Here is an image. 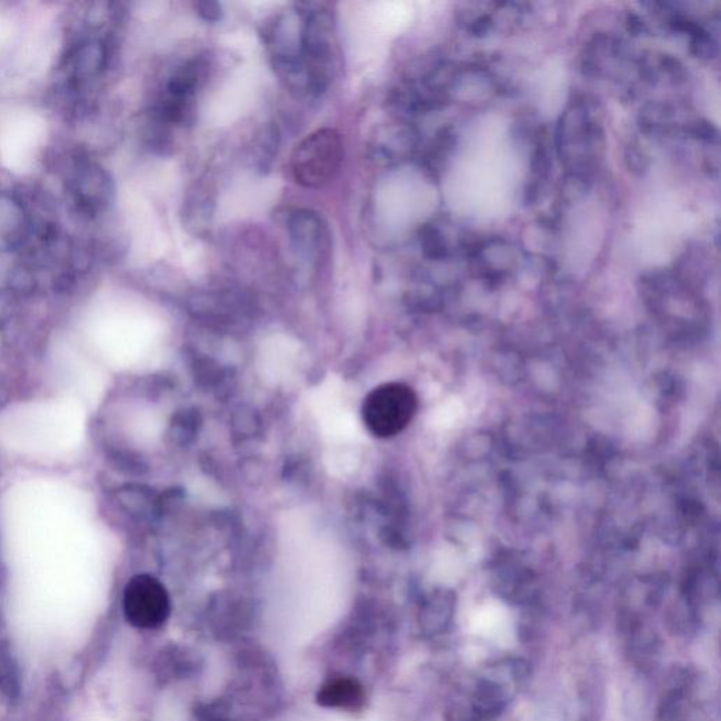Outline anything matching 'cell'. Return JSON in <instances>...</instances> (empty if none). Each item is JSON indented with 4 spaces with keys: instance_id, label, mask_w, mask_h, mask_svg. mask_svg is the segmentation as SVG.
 <instances>
[{
    "instance_id": "2e32d148",
    "label": "cell",
    "mask_w": 721,
    "mask_h": 721,
    "mask_svg": "<svg viewBox=\"0 0 721 721\" xmlns=\"http://www.w3.org/2000/svg\"><path fill=\"white\" fill-rule=\"evenodd\" d=\"M658 68H660L661 78H668L672 85H682L688 82L689 72L686 70L682 61L674 55L657 54Z\"/></svg>"
},
{
    "instance_id": "52a82bcc",
    "label": "cell",
    "mask_w": 721,
    "mask_h": 721,
    "mask_svg": "<svg viewBox=\"0 0 721 721\" xmlns=\"http://www.w3.org/2000/svg\"><path fill=\"white\" fill-rule=\"evenodd\" d=\"M626 58L623 40L610 33H596L583 50L582 71L591 78H610Z\"/></svg>"
},
{
    "instance_id": "5b68a950",
    "label": "cell",
    "mask_w": 721,
    "mask_h": 721,
    "mask_svg": "<svg viewBox=\"0 0 721 721\" xmlns=\"http://www.w3.org/2000/svg\"><path fill=\"white\" fill-rule=\"evenodd\" d=\"M206 65L200 58L185 62L175 70L165 85L158 119L162 124H185L195 109L196 93L205 78Z\"/></svg>"
},
{
    "instance_id": "ac0fdd59",
    "label": "cell",
    "mask_w": 721,
    "mask_h": 721,
    "mask_svg": "<svg viewBox=\"0 0 721 721\" xmlns=\"http://www.w3.org/2000/svg\"><path fill=\"white\" fill-rule=\"evenodd\" d=\"M689 50H691L693 57L703 61H710L716 57L719 48H717V43L710 36L709 31L705 29L689 37Z\"/></svg>"
},
{
    "instance_id": "30bf717a",
    "label": "cell",
    "mask_w": 721,
    "mask_h": 721,
    "mask_svg": "<svg viewBox=\"0 0 721 721\" xmlns=\"http://www.w3.org/2000/svg\"><path fill=\"white\" fill-rule=\"evenodd\" d=\"M674 106L665 102H648L638 113V126L648 137H665L676 130Z\"/></svg>"
},
{
    "instance_id": "7c38bea8",
    "label": "cell",
    "mask_w": 721,
    "mask_h": 721,
    "mask_svg": "<svg viewBox=\"0 0 721 721\" xmlns=\"http://www.w3.org/2000/svg\"><path fill=\"white\" fill-rule=\"evenodd\" d=\"M454 146L455 134L451 127H444L438 131L422 158V167L431 178H438L440 169L444 167V162L447 161L448 154Z\"/></svg>"
},
{
    "instance_id": "6da1fadb",
    "label": "cell",
    "mask_w": 721,
    "mask_h": 721,
    "mask_svg": "<svg viewBox=\"0 0 721 721\" xmlns=\"http://www.w3.org/2000/svg\"><path fill=\"white\" fill-rule=\"evenodd\" d=\"M602 109L588 95H576L562 112L557 127V154L572 174L591 179L605 151Z\"/></svg>"
},
{
    "instance_id": "d6986e66",
    "label": "cell",
    "mask_w": 721,
    "mask_h": 721,
    "mask_svg": "<svg viewBox=\"0 0 721 721\" xmlns=\"http://www.w3.org/2000/svg\"><path fill=\"white\" fill-rule=\"evenodd\" d=\"M624 162H626L627 169L636 177H641L650 168V157L638 143H631L627 146Z\"/></svg>"
},
{
    "instance_id": "9a60e30c",
    "label": "cell",
    "mask_w": 721,
    "mask_h": 721,
    "mask_svg": "<svg viewBox=\"0 0 721 721\" xmlns=\"http://www.w3.org/2000/svg\"><path fill=\"white\" fill-rule=\"evenodd\" d=\"M682 131L686 136L702 141L706 146H719V129H717L712 122H709V120H691V122L683 124Z\"/></svg>"
},
{
    "instance_id": "4fadbf2b",
    "label": "cell",
    "mask_w": 721,
    "mask_h": 721,
    "mask_svg": "<svg viewBox=\"0 0 721 721\" xmlns=\"http://www.w3.org/2000/svg\"><path fill=\"white\" fill-rule=\"evenodd\" d=\"M419 243L427 260L445 261L450 257V246L443 230L436 223L424 224L419 231Z\"/></svg>"
},
{
    "instance_id": "277c9868",
    "label": "cell",
    "mask_w": 721,
    "mask_h": 721,
    "mask_svg": "<svg viewBox=\"0 0 721 721\" xmlns=\"http://www.w3.org/2000/svg\"><path fill=\"white\" fill-rule=\"evenodd\" d=\"M123 612L127 622L136 629H158L171 613L167 589L154 576H134L124 589Z\"/></svg>"
},
{
    "instance_id": "9c48e42d",
    "label": "cell",
    "mask_w": 721,
    "mask_h": 721,
    "mask_svg": "<svg viewBox=\"0 0 721 721\" xmlns=\"http://www.w3.org/2000/svg\"><path fill=\"white\" fill-rule=\"evenodd\" d=\"M365 693L360 682L347 676H338L324 683L317 693L320 706L329 709L357 710L364 705Z\"/></svg>"
},
{
    "instance_id": "3957f363",
    "label": "cell",
    "mask_w": 721,
    "mask_h": 721,
    "mask_svg": "<svg viewBox=\"0 0 721 721\" xmlns=\"http://www.w3.org/2000/svg\"><path fill=\"white\" fill-rule=\"evenodd\" d=\"M344 160V144L333 129L317 130L300 141L291 157V172L296 184L320 188L333 181Z\"/></svg>"
},
{
    "instance_id": "7a4b0ae2",
    "label": "cell",
    "mask_w": 721,
    "mask_h": 721,
    "mask_svg": "<svg viewBox=\"0 0 721 721\" xmlns=\"http://www.w3.org/2000/svg\"><path fill=\"white\" fill-rule=\"evenodd\" d=\"M419 398L415 389L402 382L376 386L362 403V420L372 436H398L415 419Z\"/></svg>"
},
{
    "instance_id": "ffe728a7",
    "label": "cell",
    "mask_w": 721,
    "mask_h": 721,
    "mask_svg": "<svg viewBox=\"0 0 721 721\" xmlns=\"http://www.w3.org/2000/svg\"><path fill=\"white\" fill-rule=\"evenodd\" d=\"M196 12L206 22L216 23L222 19V6L217 2H198L195 3Z\"/></svg>"
},
{
    "instance_id": "44dd1931",
    "label": "cell",
    "mask_w": 721,
    "mask_h": 721,
    "mask_svg": "<svg viewBox=\"0 0 721 721\" xmlns=\"http://www.w3.org/2000/svg\"><path fill=\"white\" fill-rule=\"evenodd\" d=\"M626 29L634 37L645 36L648 33L647 23L636 13H627Z\"/></svg>"
},
{
    "instance_id": "e0dca14e",
    "label": "cell",
    "mask_w": 721,
    "mask_h": 721,
    "mask_svg": "<svg viewBox=\"0 0 721 721\" xmlns=\"http://www.w3.org/2000/svg\"><path fill=\"white\" fill-rule=\"evenodd\" d=\"M589 186H591V179L567 172V177L562 179L561 198L567 203L578 202L589 191Z\"/></svg>"
},
{
    "instance_id": "8992f818",
    "label": "cell",
    "mask_w": 721,
    "mask_h": 721,
    "mask_svg": "<svg viewBox=\"0 0 721 721\" xmlns=\"http://www.w3.org/2000/svg\"><path fill=\"white\" fill-rule=\"evenodd\" d=\"M286 229L295 253L310 265H320L330 254V233L322 217L296 209L286 217Z\"/></svg>"
},
{
    "instance_id": "5bb4252c",
    "label": "cell",
    "mask_w": 721,
    "mask_h": 721,
    "mask_svg": "<svg viewBox=\"0 0 721 721\" xmlns=\"http://www.w3.org/2000/svg\"><path fill=\"white\" fill-rule=\"evenodd\" d=\"M105 62V48L100 43H89L77 51L72 61L78 78H88L98 74Z\"/></svg>"
},
{
    "instance_id": "8fae6325",
    "label": "cell",
    "mask_w": 721,
    "mask_h": 721,
    "mask_svg": "<svg viewBox=\"0 0 721 721\" xmlns=\"http://www.w3.org/2000/svg\"><path fill=\"white\" fill-rule=\"evenodd\" d=\"M24 227L22 209L8 198H0V247L19 243Z\"/></svg>"
},
{
    "instance_id": "ba28073f",
    "label": "cell",
    "mask_w": 721,
    "mask_h": 721,
    "mask_svg": "<svg viewBox=\"0 0 721 721\" xmlns=\"http://www.w3.org/2000/svg\"><path fill=\"white\" fill-rule=\"evenodd\" d=\"M419 133L409 124H393L378 130L371 143V153L386 164H398L415 155Z\"/></svg>"
}]
</instances>
